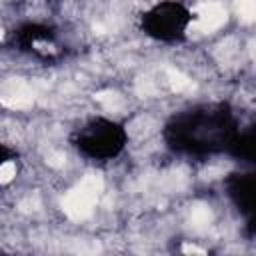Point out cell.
Segmentation results:
<instances>
[{"mask_svg": "<svg viewBox=\"0 0 256 256\" xmlns=\"http://www.w3.org/2000/svg\"><path fill=\"white\" fill-rule=\"evenodd\" d=\"M240 128L238 116L226 102H204L172 114L162 128V140L176 154L206 158L228 154Z\"/></svg>", "mask_w": 256, "mask_h": 256, "instance_id": "cell-1", "label": "cell"}, {"mask_svg": "<svg viewBox=\"0 0 256 256\" xmlns=\"http://www.w3.org/2000/svg\"><path fill=\"white\" fill-rule=\"evenodd\" d=\"M72 148L90 162H112L124 154L130 134L124 122L96 114L82 120L70 136Z\"/></svg>", "mask_w": 256, "mask_h": 256, "instance_id": "cell-2", "label": "cell"}, {"mask_svg": "<svg viewBox=\"0 0 256 256\" xmlns=\"http://www.w3.org/2000/svg\"><path fill=\"white\" fill-rule=\"evenodd\" d=\"M196 20L194 10L184 0H156L138 16L140 32L158 44H180L188 38Z\"/></svg>", "mask_w": 256, "mask_h": 256, "instance_id": "cell-3", "label": "cell"}, {"mask_svg": "<svg viewBox=\"0 0 256 256\" xmlns=\"http://www.w3.org/2000/svg\"><path fill=\"white\" fill-rule=\"evenodd\" d=\"M224 194L228 196V200L234 204V208L252 218L254 212V174L252 172H244V170H236L232 174H228V178L224 180Z\"/></svg>", "mask_w": 256, "mask_h": 256, "instance_id": "cell-4", "label": "cell"}, {"mask_svg": "<svg viewBox=\"0 0 256 256\" xmlns=\"http://www.w3.org/2000/svg\"><path fill=\"white\" fill-rule=\"evenodd\" d=\"M16 158H18V152H16V148L10 144V142H4V140H0V172L8 166V164H12V162H16Z\"/></svg>", "mask_w": 256, "mask_h": 256, "instance_id": "cell-5", "label": "cell"}]
</instances>
